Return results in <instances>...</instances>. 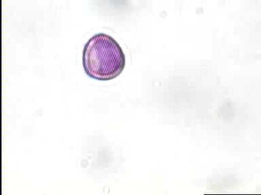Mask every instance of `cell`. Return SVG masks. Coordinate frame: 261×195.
I'll use <instances>...</instances> for the list:
<instances>
[{"mask_svg": "<svg viewBox=\"0 0 261 195\" xmlns=\"http://www.w3.org/2000/svg\"><path fill=\"white\" fill-rule=\"evenodd\" d=\"M125 55L112 37L98 34L84 47L83 64L86 74L99 81L115 79L125 67Z\"/></svg>", "mask_w": 261, "mask_h": 195, "instance_id": "1", "label": "cell"}]
</instances>
